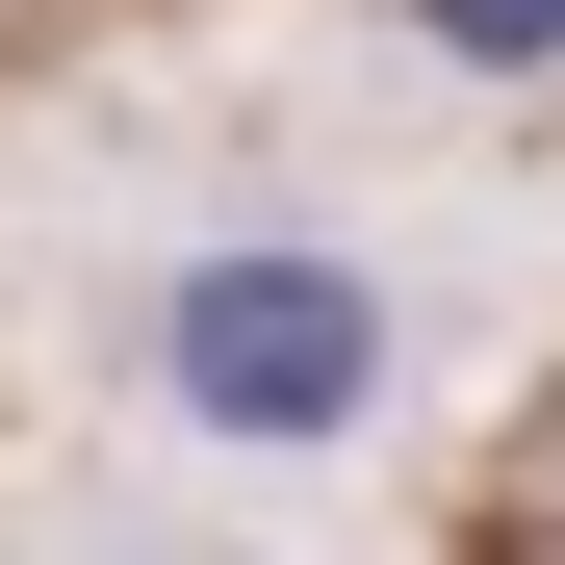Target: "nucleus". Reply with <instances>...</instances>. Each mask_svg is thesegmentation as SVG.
<instances>
[{"mask_svg": "<svg viewBox=\"0 0 565 565\" xmlns=\"http://www.w3.org/2000/svg\"><path fill=\"white\" fill-rule=\"evenodd\" d=\"M386 386H412V309L309 232H232L154 282V412H206V437H360Z\"/></svg>", "mask_w": 565, "mask_h": 565, "instance_id": "1", "label": "nucleus"}, {"mask_svg": "<svg viewBox=\"0 0 565 565\" xmlns=\"http://www.w3.org/2000/svg\"><path fill=\"white\" fill-rule=\"evenodd\" d=\"M412 52H462V77H565V0H386Z\"/></svg>", "mask_w": 565, "mask_h": 565, "instance_id": "2", "label": "nucleus"}]
</instances>
